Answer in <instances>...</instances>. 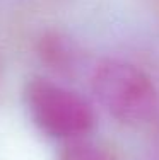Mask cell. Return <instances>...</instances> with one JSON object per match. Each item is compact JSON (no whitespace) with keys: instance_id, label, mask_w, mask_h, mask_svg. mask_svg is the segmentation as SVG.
Returning a JSON list of instances; mask_svg holds the SVG:
<instances>
[{"instance_id":"cell-4","label":"cell","mask_w":159,"mask_h":160,"mask_svg":"<svg viewBox=\"0 0 159 160\" xmlns=\"http://www.w3.org/2000/svg\"><path fill=\"white\" fill-rule=\"evenodd\" d=\"M60 160H111L109 153L99 145L89 142L86 138L67 142Z\"/></svg>"},{"instance_id":"cell-3","label":"cell","mask_w":159,"mask_h":160,"mask_svg":"<svg viewBox=\"0 0 159 160\" xmlns=\"http://www.w3.org/2000/svg\"><path fill=\"white\" fill-rule=\"evenodd\" d=\"M40 56L45 63L60 73L72 72L79 65V49L69 38L58 32H48L40 39Z\"/></svg>"},{"instance_id":"cell-1","label":"cell","mask_w":159,"mask_h":160,"mask_svg":"<svg viewBox=\"0 0 159 160\" xmlns=\"http://www.w3.org/2000/svg\"><path fill=\"white\" fill-rule=\"evenodd\" d=\"M91 89L101 108L123 124L147 123L159 109V92L151 77L125 60L108 58L98 63Z\"/></svg>"},{"instance_id":"cell-2","label":"cell","mask_w":159,"mask_h":160,"mask_svg":"<svg viewBox=\"0 0 159 160\" xmlns=\"http://www.w3.org/2000/svg\"><path fill=\"white\" fill-rule=\"evenodd\" d=\"M24 99L34 124L51 138L65 142L81 140L94 126V112L89 102L56 82L31 80Z\"/></svg>"},{"instance_id":"cell-5","label":"cell","mask_w":159,"mask_h":160,"mask_svg":"<svg viewBox=\"0 0 159 160\" xmlns=\"http://www.w3.org/2000/svg\"><path fill=\"white\" fill-rule=\"evenodd\" d=\"M157 160H159V150H157Z\"/></svg>"}]
</instances>
